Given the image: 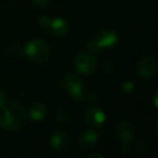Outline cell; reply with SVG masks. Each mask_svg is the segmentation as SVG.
<instances>
[{"instance_id": "cell-12", "label": "cell", "mask_w": 158, "mask_h": 158, "mask_svg": "<svg viewBox=\"0 0 158 158\" xmlns=\"http://www.w3.org/2000/svg\"><path fill=\"white\" fill-rule=\"evenodd\" d=\"M46 114H47L46 105L44 103H40V102L31 104L28 110V116L34 121H39L41 119H44Z\"/></svg>"}, {"instance_id": "cell-3", "label": "cell", "mask_w": 158, "mask_h": 158, "mask_svg": "<svg viewBox=\"0 0 158 158\" xmlns=\"http://www.w3.org/2000/svg\"><path fill=\"white\" fill-rule=\"evenodd\" d=\"M24 52L28 59L37 64H44L50 57V48L48 44L41 39L29 41L25 46Z\"/></svg>"}, {"instance_id": "cell-4", "label": "cell", "mask_w": 158, "mask_h": 158, "mask_svg": "<svg viewBox=\"0 0 158 158\" xmlns=\"http://www.w3.org/2000/svg\"><path fill=\"white\" fill-rule=\"evenodd\" d=\"M62 87L65 89L66 92L76 101H80L85 98L84 95V84L76 75L66 73L62 76L61 79Z\"/></svg>"}, {"instance_id": "cell-11", "label": "cell", "mask_w": 158, "mask_h": 158, "mask_svg": "<svg viewBox=\"0 0 158 158\" xmlns=\"http://www.w3.org/2000/svg\"><path fill=\"white\" fill-rule=\"evenodd\" d=\"M99 135L92 129H86L80 133L78 138V146L82 151H89L97 145Z\"/></svg>"}, {"instance_id": "cell-16", "label": "cell", "mask_w": 158, "mask_h": 158, "mask_svg": "<svg viewBox=\"0 0 158 158\" xmlns=\"http://www.w3.org/2000/svg\"><path fill=\"white\" fill-rule=\"evenodd\" d=\"M157 95H158V93L157 92H155V95H154V107L157 110L158 108V104H157Z\"/></svg>"}, {"instance_id": "cell-6", "label": "cell", "mask_w": 158, "mask_h": 158, "mask_svg": "<svg viewBox=\"0 0 158 158\" xmlns=\"http://www.w3.org/2000/svg\"><path fill=\"white\" fill-rule=\"evenodd\" d=\"M76 69L80 74L90 75L95 72L98 67V60L93 54L88 52H81L76 55L74 60Z\"/></svg>"}, {"instance_id": "cell-7", "label": "cell", "mask_w": 158, "mask_h": 158, "mask_svg": "<svg viewBox=\"0 0 158 158\" xmlns=\"http://www.w3.org/2000/svg\"><path fill=\"white\" fill-rule=\"evenodd\" d=\"M138 75L144 80H149L152 79L157 73V63L156 60L151 55L144 56L138 64L136 68Z\"/></svg>"}, {"instance_id": "cell-5", "label": "cell", "mask_w": 158, "mask_h": 158, "mask_svg": "<svg viewBox=\"0 0 158 158\" xmlns=\"http://www.w3.org/2000/svg\"><path fill=\"white\" fill-rule=\"evenodd\" d=\"M38 24L41 28L50 31L51 34L55 36H65L69 31V25L64 19L62 18H54L51 19L49 16H40L38 20Z\"/></svg>"}, {"instance_id": "cell-13", "label": "cell", "mask_w": 158, "mask_h": 158, "mask_svg": "<svg viewBox=\"0 0 158 158\" xmlns=\"http://www.w3.org/2000/svg\"><path fill=\"white\" fill-rule=\"evenodd\" d=\"M121 89H123V92L131 93V92H133V91H134V89H135V86H134V84L132 81L126 80V81H123V85H121Z\"/></svg>"}, {"instance_id": "cell-10", "label": "cell", "mask_w": 158, "mask_h": 158, "mask_svg": "<svg viewBox=\"0 0 158 158\" xmlns=\"http://www.w3.org/2000/svg\"><path fill=\"white\" fill-rule=\"evenodd\" d=\"M85 119H86V123L89 126H91L93 128H100L105 123L106 115L100 107L93 106V107H90L86 112Z\"/></svg>"}, {"instance_id": "cell-14", "label": "cell", "mask_w": 158, "mask_h": 158, "mask_svg": "<svg viewBox=\"0 0 158 158\" xmlns=\"http://www.w3.org/2000/svg\"><path fill=\"white\" fill-rule=\"evenodd\" d=\"M69 115H70L69 113H67L66 110H63V112H61L60 114H57L56 120L60 121V123H65V121H67L68 119L70 118Z\"/></svg>"}, {"instance_id": "cell-1", "label": "cell", "mask_w": 158, "mask_h": 158, "mask_svg": "<svg viewBox=\"0 0 158 158\" xmlns=\"http://www.w3.org/2000/svg\"><path fill=\"white\" fill-rule=\"evenodd\" d=\"M27 119L28 114L22 104L0 92V127L7 131H19L26 126Z\"/></svg>"}, {"instance_id": "cell-9", "label": "cell", "mask_w": 158, "mask_h": 158, "mask_svg": "<svg viewBox=\"0 0 158 158\" xmlns=\"http://www.w3.org/2000/svg\"><path fill=\"white\" fill-rule=\"evenodd\" d=\"M135 129L129 121H120L115 128V135L121 143H131L134 138Z\"/></svg>"}, {"instance_id": "cell-15", "label": "cell", "mask_w": 158, "mask_h": 158, "mask_svg": "<svg viewBox=\"0 0 158 158\" xmlns=\"http://www.w3.org/2000/svg\"><path fill=\"white\" fill-rule=\"evenodd\" d=\"M50 0H33V2L35 3V6L37 7H44V6L48 5Z\"/></svg>"}, {"instance_id": "cell-17", "label": "cell", "mask_w": 158, "mask_h": 158, "mask_svg": "<svg viewBox=\"0 0 158 158\" xmlns=\"http://www.w3.org/2000/svg\"><path fill=\"white\" fill-rule=\"evenodd\" d=\"M92 157H100V158H103V156L100 155V154H89L88 158H92Z\"/></svg>"}, {"instance_id": "cell-8", "label": "cell", "mask_w": 158, "mask_h": 158, "mask_svg": "<svg viewBox=\"0 0 158 158\" xmlns=\"http://www.w3.org/2000/svg\"><path fill=\"white\" fill-rule=\"evenodd\" d=\"M50 144L51 147L54 149L55 152H66L69 148L70 145V138L65 131L63 130H57L51 135L50 139Z\"/></svg>"}, {"instance_id": "cell-2", "label": "cell", "mask_w": 158, "mask_h": 158, "mask_svg": "<svg viewBox=\"0 0 158 158\" xmlns=\"http://www.w3.org/2000/svg\"><path fill=\"white\" fill-rule=\"evenodd\" d=\"M118 42V35L112 29H104L100 31L88 44V49L91 53H100L104 50L114 48Z\"/></svg>"}]
</instances>
